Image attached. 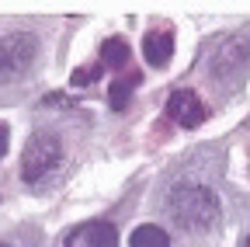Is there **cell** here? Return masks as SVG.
I'll list each match as a JSON object with an SVG mask.
<instances>
[{"mask_svg": "<svg viewBox=\"0 0 250 247\" xmlns=\"http://www.w3.org/2000/svg\"><path fill=\"white\" fill-rule=\"evenodd\" d=\"M39 56V39L31 32H11L0 39V80H14L21 77L31 59Z\"/></svg>", "mask_w": 250, "mask_h": 247, "instance_id": "obj_4", "label": "cell"}, {"mask_svg": "<svg viewBox=\"0 0 250 247\" xmlns=\"http://www.w3.org/2000/svg\"><path fill=\"white\" fill-rule=\"evenodd\" d=\"M62 247H118V230L104 220H90L73 226V233L66 237Z\"/></svg>", "mask_w": 250, "mask_h": 247, "instance_id": "obj_6", "label": "cell"}, {"mask_svg": "<svg viewBox=\"0 0 250 247\" xmlns=\"http://www.w3.org/2000/svg\"><path fill=\"white\" fill-rule=\"evenodd\" d=\"M132 247H170V237L160 230V226H139L136 233H132V240H129Z\"/></svg>", "mask_w": 250, "mask_h": 247, "instance_id": "obj_10", "label": "cell"}, {"mask_svg": "<svg viewBox=\"0 0 250 247\" xmlns=\"http://www.w3.org/2000/svg\"><path fill=\"white\" fill-rule=\"evenodd\" d=\"M170 220L184 230H212L219 223V195L212 188H202V184H177L170 192Z\"/></svg>", "mask_w": 250, "mask_h": 247, "instance_id": "obj_1", "label": "cell"}, {"mask_svg": "<svg viewBox=\"0 0 250 247\" xmlns=\"http://www.w3.org/2000/svg\"><path fill=\"white\" fill-rule=\"evenodd\" d=\"M7 153V126H0V157Z\"/></svg>", "mask_w": 250, "mask_h": 247, "instance_id": "obj_12", "label": "cell"}, {"mask_svg": "<svg viewBox=\"0 0 250 247\" xmlns=\"http://www.w3.org/2000/svg\"><path fill=\"white\" fill-rule=\"evenodd\" d=\"M62 157V146H59V136L52 133H35V136H28L24 150H21V178L28 184H35L42 181Z\"/></svg>", "mask_w": 250, "mask_h": 247, "instance_id": "obj_2", "label": "cell"}, {"mask_svg": "<svg viewBox=\"0 0 250 247\" xmlns=\"http://www.w3.org/2000/svg\"><path fill=\"white\" fill-rule=\"evenodd\" d=\"M143 52H146L149 67L164 70L170 63V56H174V35L167 32V28H153V32L146 35V42H143Z\"/></svg>", "mask_w": 250, "mask_h": 247, "instance_id": "obj_7", "label": "cell"}, {"mask_svg": "<svg viewBox=\"0 0 250 247\" xmlns=\"http://www.w3.org/2000/svg\"><path fill=\"white\" fill-rule=\"evenodd\" d=\"M139 80V73H132V77H122V80H115L111 87H108V105L115 108V112H122L125 105H129V98H132V84Z\"/></svg>", "mask_w": 250, "mask_h": 247, "instance_id": "obj_9", "label": "cell"}, {"mask_svg": "<svg viewBox=\"0 0 250 247\" xmlns=\"http://www.w3.org/2000/svg\"><path fill=\"white\" fill-rule=\"evenodd\" d=\"M129 59H132V52H129V42H125V39H104L101 42V59H98L101 67L125 70V67H129Z\"/></svg>", "mask_w": 250, "mask_h": 247, "instance_id": "obj_8", "label": "cell"}, {"mask_svg": "<svg viewBox=\"0 0 250 247\" xmlns=\"http://www.w3.org/2000/svg\"><path fill=\"white\" fill-rule=\"evenodd\" d=\"M167 115L181 129H198L208 118V108H205V101L195 94V90H174L170 101H167Z\"/></svg>", "mask_w": 250, "mask_h": 247, "instance_id": "obj_5", "label": "cell"}, {"mask_svg": "<svg viewBox=\"0 0 250 247\" xmlns=\"http://www.w3.org/2000/svg\"><path fill=\"white\" fill-rule=\"evenodd\" d=\"M101 63H94V67H83V70H73V77H70V87H83V84H90V80H98L101 77Z\"/></svg>", "mask_w": 250, "mask_h": 247, "instance_id": "obj_11", "label": "cell"}, {"mask_svg": "<svg viewBox=\"0 0 250 247\" xmlns=\"http://www.w3.org/2000/svg\"><path fill=\"white\" fill-rule=\"evenodd\" d=\"M247 247H250V237H247Z\"/></svg>", "mask_w": 250, "mask_h": 247, "instance_id": "obj_14", "label": "cell"}, {"mask_svg": "<svg viewBox=\"0 0 250 247\" xmlns=\"http://www.w3.org/2000/svg\"><path fill=\"white\" fill-rule=\"evenodd\" d=\"M250 67V35H229L212 49L208 73L219 80H236Z\"/></svg>", "mask_w": 250, "mask_h": 247, "instance_id": "obj_3", "label": "cell"}, {"mask_svg": "<svg viewBox=\"0 0 250 247\" xmlns=\"http://www.w3.org/2000/svg\"><path fill=\"white\" fill-rule=\"evenodd\" d=\"M0 247H11V244H0Z\"/></svg>", "mask_w": 250, "mask_h": 247, "instance_id": "obj_13", "label": "cell"}]
</instances>
